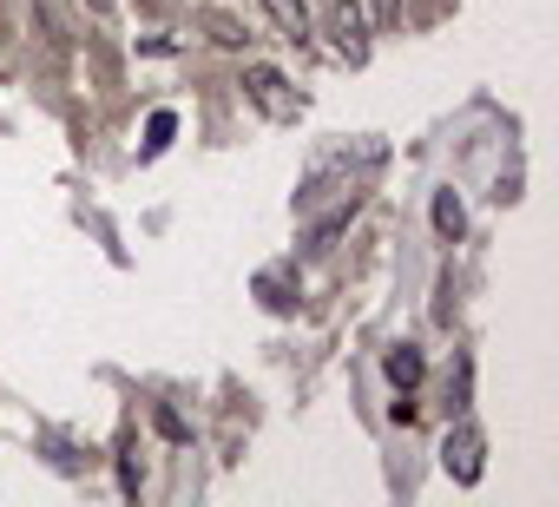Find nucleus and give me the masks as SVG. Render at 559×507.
<instances>
[{
	"label": "nucleus",
	"mask_w": 559,
	"mask_h": 507,
	"mask_svg": "<svg viewBox=\"0 0 559 507\" xmlns=\"http://www.w3.org/2000/svg\"><path fill=\"white\" fill-rule=\"evenodd\" d=\"M171 132H178V113H165V106H158V113L145 119V145H139V158H158V152L171 145Z\"/></svg>",
	"instance_id": "obj_7"
},
{
	"label": "nucleus",
	"mask_w": 559,
	"mask_h": 507,
	"mask_svg": "<svg viewBox=\"0 0 559 507\" xmlns=\"http://www.w3.org/2000/svg\"><path fill=\"white\" fill-rule=\"evenodd\" d=\"M263 14L284 27V40H304L310 34V8H304V0H263Z\"/></svg>",
	"instance_id": "obj_6"
},
{
	"label": "nucleus",
	"mask_w": 559,
	"mask_h": 507,
	"mask_svg": "<svg viewBox=\"0 0 559 507\" xmlns=\"http://www.w3.org/2000/svg\"><path fill=\"white\" fill-rule=\"evenodd\" d=\"M243 93H250V106L263 119H297L304 113V99L290 93V80L276 73V67H243Z\"/></svg>",
	"instance_id": "obj_1"
},
{
	"label": "nucleus",
	"mask_w": 559,
	"mask_h": 507,
	"mask_svg": "<svg viewBox=\"0 0 559 507\" xmlns=\"http://www.w3.org/2000/svg\"><path fill=\"white\" fill-rule=\"evenodd\" d=\"M376 14H382V27H395L402 21V0H376Z\"/></svg>",
	"instance_id": "obj_11"
},
{
	"label": "nucleus",
	"mask_w": 559,
	"mask_h": 507,
	"mask_svg": "<svg viewBox=\"0 0 559 507\" xmlns=\"http://www.w3.org/2000/svg\"><path fill=\"white\" fill-rule=\"evenodd\" d=\"M435 231H441V244H461V231H467V211H461L454 185H448V191H435Z\"/></svg>",
	"instance_id": "obj_4"
},
{
	"label": "nucleus",
	"mask_w": 559,
	"mask_h": 507,
	"mask_svg": "<svg viewBox=\"0 0 559 507\" xmlns=\"http://www.w3.org/2000/svg\"><path fill=\"white\" fill-rule=\"evenodd\" d=\"M330 40L349 67L369 60V14H362V0H330Z\"/></svg>",
	"instance_id": "obj_3"
},
{
	"label": "nucleus",
	"mask_w": 559,
	"mask_h": 507,
	"mask_svg": "<svg viewBox=\"0 0 559 507\" xmlns=\"http://www.w3.org/2000/svg\"><path fill=\"white\" fill-rule=\"evenodd\" d=\"M467 389H474V356H454V369H448V409H467Z\"/></svg>",
	"instance_id": "obj_8"
},
{
	"label": "nucleus",
	"mask_w": 559,
	"mask_h": 507,
	"mask_svg": "<svg viewBox=\"0 0 559 507\" xmlns=\"http://www.w3.org/2000/svg\"><path fill=\"white\" fill-rule=\"evenodd\" d=\"M382 369H389L395 389H415V382H421V350H415V343H395V350L382 356Z\"/></svg>",
	"instance_id": "obj_5"
},
{
	"label": "nucleus",
	"mask_w": 559,
	"mask_h": 507,
	"mask_svg": "<svg viewBox=\"0 0 559 507\" xmlns=\"http://www.w3.org/2000/svg\"><path fill=\"white\" fill-rule=\"evenodd\" d=\"M441 468H448L461 487L480 481V468H487V441H480L474 422H454V428H448V441H441Z\"/></svg>",
	"instance_id": "obj_2"
},
{
	"label": "nucleus",
	"mask_w": 559,
	"mask_h": 507,
	"mask_svg": "<svg viewBox=\"0 0 559 507\" xmlns=\"http://www.w3.org/2000/svg\"><path fill=\"white\" fill-rule=\"evenodd\" d=\"M86 8H93V14H106V8H112V0H86Z\"/></svg>",
	"instance_id": "obj_12"
},
{
	"label": "nucleus",
	"mask_w": 559,
	"mask_h": 507,
	"mask_svg": "<svg viewBox=\"0 0 559 507\" xmlns=\"http://www.w3.org/2000/svg\"><path fill=\"white\" fill-rule=\"evenodd\" d=\"M520 198V165H507L500 178H493V204H513Z\"/></svg>",
	"instance_id": "obj_9"
},
{
	"label": "nucleus",
	"mask_w": 559,
	"mask_h": 507,
	"mask_svg": "<svg viewBox=\"0 0 559 507\" xmlns=\"http://www.w3.org/2000/svg\"><path fill=\"white\" fill-rule=\"evenodd\" d=\"M158 428H165V435H171V441H185V435H191V428H185V422H178V415H171V409H158Z\"/></svg>",
	"instance_id": "obj_10"
}]
</instances>
